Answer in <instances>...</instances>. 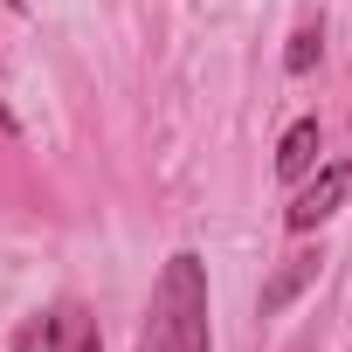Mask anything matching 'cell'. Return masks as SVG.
<instances>
[{
    "label": "cell",
    "mask_w": 352,
    "mask_h": 352,
    "mask_svg": "<svg viewBox=\"0 0 352 352\" xmlns=\"http://www.w3.org/2000/svg\"><path fill=\"white\" fill-rule=\"evenodd\" d=\"M138 352H208V270H201V256L180 249L159 270Z\"/></svg>",
    "instance_id": "cell-1"
},
{
    "label": "cell",
    "mask_w": 352,
    "mask_h": 352,
    "mask_svg": "<svg viewBox=\"0 0 352 352\" xmlns=\"http://www.w3.org/2000/svg\"><path fill=\"white\" fill-rule=\"evenodd\" d=\"M14 352H104V338H97V318L76 297H63L56 311H42L14 331Z\"/></svg>",
    "instance_id": "cell-2"
},
{
    "label": "cell",
    "mask_w": 352,
    "mask_h": 352,
    "mask_svg": "<svg viewBox=\"0 0 352 352\" xmlns=\"http://www.w3.org/2000/svg\"><path fill=\"white\" fill-rule=\"evenodd\" d=\"M345 194H352V159L324 166L318 180H311V187H304V194H297V201L283 208V221H290L297 235H311L318 221H331V214H338V201H345Z\"/></svg>",
    "instance_id": "cell-3"
},
{
    "label": "cell",
    "mask_w": 352,
    "mask_h": 352,
    "mask_svg": "<svg viewBox=\"0 0 352 352\" xmlns=\"http://www.w3.org/2000/svg\"><path fill=\"white\" fill-rule=\"evenodd\" d=\"M318 145H324V124L318 118H297L283 131V145H276V173H283V180H304V173L318 166Z\"/></svg>",
    "instance_id": "cell-4"
},
{
    "label": "cell",
    "mask_w": 352,
    "mask_h": 352,
    "mask_svg": "<svg viewBox=\"0 0 352 352\" xmlns=\"http://www.w3.org/2000/svg\"><path fill=\"white\" fill-rule=\"evenodd\" d=\"M318 270H324L318 256H283V270L263 283V318H270V311H283V304H290L304 283H318Z\"/></svg>",
    "instance_id": "cell-5"
},
{
    "label": "cell",
    "mask_w": 352,
    "mask_h": 352,
    "mask_svg": "<svg viewBox=\"0 0 352 352\" xmlns=\"http://www.w3.org/2000/svg\"><path fill=\"white\" fill-rule=\"evenodd\" d=\"M318 49H324V35H318V28H304V35L290 42V56H283V63H290V76H304V69L318 63Z\"/></svg>",
    "instance_id": "cell-6"
},
{
    "label": "cell",
    "mask_w": 352,
    "mask_h": 352,
    "mask_svg": "<svg viewBox=\"0 0 352 352\" xmlns=\"http://www.w3.org/2000/svg\"><path fill=\"white\" fill-rule=\"evenodd\" d=\"M0 131H14V111H8V104H0Z\"/></svg>",
    "instance_id": "cell-7"
}]
</instances>
